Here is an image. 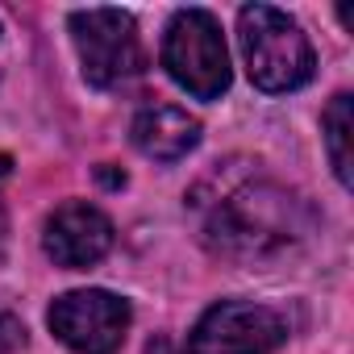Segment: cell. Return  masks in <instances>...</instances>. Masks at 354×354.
Segmentation results:
<instances>
[{"label": "cell", "instance_id": "1", "mask_svg": "<svg viewBox=\"0 0 354 354\" xmlns=\"http://www.w3.org/2000/svg\"><path fill=\"white\" fill-rule=\"evenodd\" d=\"M300 234H304V205L267 180H234L205 209L209 246L234 259L275 254Z\"/></svg>", "mask_w": 354, "mask_h": 354}, {"label": "cell", "instance_id": "2", "mask_svg": "<svg viewBox=\"0 0 354 354\" xmlns=\"http://www.w3.org/2000/svg\"><path fill=\"white\" fill-rule=\"evenodd\" d=\"M238 38H242V59H246L250 84L263 92H296L317 71L304 30L283 9L246 5L238 13Z\"/></svg>", "mask_w": 354, "mask_h": 354}, {"label": "cell", "instance_id": "3", "mask_svg": "<svg viewBox=\"0 0 354 354\" xmlns=\"http://www.w3.org/2000/svg\"><path fill=\"white\" fill-rule=\"evenodd\" d=\"M167 75L196 100H217L230 88V50L209 9H180L162 34Z\"/></svg>", "mask_w": 354, "mask_h": 354}, {"label": "cell", "instance_id": "4", "mask_svg": "<svg viewBox=\"0 0 354 354\" xmlns=\"http://www.w3.org/2000/svg\"><path fill=\"white\" fill-rule=\"evenodd\" d=\"M71 38L84 63V80L92 88H117L142 71V42L138 26L121 9H75Z\"/></svg>", "mask_w": 354, "mask_h": 354}, {"label": "cell", "instance_id": "5", "mask_svg": "<svg viewBox=\"0 0 354 354\" xmlns=\"http://www.w3.org/2000/svg\"><path fill=\"white\" fill-rule=\"evenodd\" d=\"M55 337L75 354H117L129 333V304L104 288H80L50 304L46 313Z\"/></svg>", "mask_w": 354, "mask_h": 354}, {"label": "cell", "instance_id": "6", "mask_svg": "<svg viewBox=\"0 0 354 354\" xmlns=\"http://www.w3.org/2000/svg\"><path fill=\"white\" fill-rule=\"evenodd\" d=\"M283 337L288 325L275 308L254 300H221L196 321L188 354H271L283 346Z\"/></svg>", "mask_w": 354, "mask_h": 354}, {"label": "cell", "instance_id": "7", "mask_svg": "<svg viewBox=\"0 0 354 354\" xmlns=\"http://www.w3.org/2000/svg\"><path fill=\"white\" fill-rule=\"evenodd\" d=\"M42 246L67 271L96 267L113 250V221L96 205H88V201H67V205H59L50 213L46 234H42Z\"/></svg>", "mask_w": 354, "mask_h": 354}, {"label": "cell", "instance_id": "8", "mask_svg": "<svg viewBox=\"0 0 354 354\" xmlns=\"http://www.w3.org/2000/svg\"><path fill=\"white\" fill-rule=\"evenodd\" d=\"M129 138L146 158L175 162V158H184L188 150L201 146V121L188 117L184 109H175V104H150L133 117Z\"/></svg>", "mask_w": 354, "mask_h": 354}, {"label": "cell", "instance_id": "9", "mask_svg": "<svg viewBox=\"0 0 354 354\" xmlns=\"http://www.w3.org/2000/svg\"><path fill=\"white\" fill-rule=\"evenodd\" d=\"M321 129H325V150H329V162H333V175L337 184L350 188L354 171H350V96L337 92L321 117Z\"/></svg>", "mask_w": 354, "mask_h": 354}, {"label": "cell", "instance_id": "10", "mask_svg": "<svg viewBox=\"0 0 354 354\" xmlns=\"http://www.w3.org/2000/svg\"><path fill=\"white\" fill-rule=\"evenodd\" d=\"M0 354H9V350H0Z\"/></svg>", "mask_w": 354, "mask_h": 354}]
</instances>
